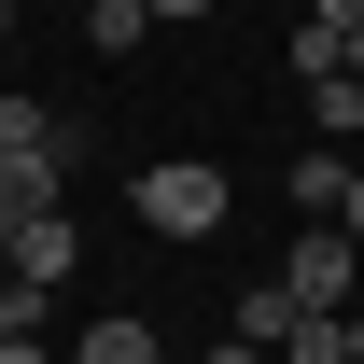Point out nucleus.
Wrapping results in <instances>:
<instances>
[{
    "instance_id": "f257e3e1",
    "label": "nucleus",
    "mask_w": 364,
    "mask_h": 364,
    "mask_svg": "<svg viewBox=\"0 0 364 364\" xmlns=\"http://www.w3.org/2000/svg\"><path fill=\"white\" fill-rule=\"evenodd\" d=\"M140 225H154V238H210V225H225V168H210V154L140 168Z\"/></svg>"
},
{
    "instance_id": "f03ea898",
    "label": "nucleus",
    "mask_w": 364,
    "mask_h": 364,
    "mask_svg": "<svg viewBox=\"0 0 364 364\" xmlns=\"http://www.w3.org/2000/svg\"><path fill=\"white\" fill-rule=\"evenodd\" d=\"M350 280H364L350 225H294V252H280V294H294V309H350Z\"/></svg>"
},
{
    "instance_id": "7ed1b4c3",
    "label": "nucleus",
    "mask_w": 364,
    "mask_h": 364,
    "mask_svg": "<svg viewBox=\"0 0 364 364\" xmlns=\"http://www.w3.org/2000/svg\"><path fill=\"white\" fill-rule=\"evenodd\" d=\"M0 154H43V168H85V112H56V98H14V85H0Z\"/></svg>"
},
{
    "instance_id": "20e7f679",
    "label": "nucleus",
    "mask_w": 364,
    "mask_h": 364,
    "mask_svg": "<svg viewBox=\"0 0 364 364\" xmlns=\"http://www.w3.org/2000/svg\"><path fill=\"white\" fill-rule=\"evenodd\" d=\"M0 267L28 280V294H56V280L85 267V238H70V210H43V225H14V238H0Z\"/></svg>"
},
{
    "instance_id": "39448f33",
    "label": "nucleus",
    "mask_w": 364,
    "mask_h": 364,
    "mask_svg": "<svg viewBox=\"0 0 364 364\" xmlns=\"http://www.w3.org/2000/svg\"><path fill=\"white\" fill-rule=\"evenodd\" d=\"M350 140H322V154H294V225H336V210H350Z\"/></svg>"
},
{
    "instance_id": "423d86ee",
    "label": "nucleus",
    "mask_w": 364,
    "mask_h": 364,
    "mask_svg": "<svg viewBox=\"0 0 364 364\" xmlns=\"http://www.w3.org/2000/svg\"><path fill=\"white\" fill-rule=\"evenodd\" d=\"M70 364H168V350H154V322H140V309H112V322L70 336Z\"/></svg>"
},
{
    "instance_id": "0eeeda50",
    "label": "nucleus",
    "mask_w": 364,
    "mask_h": 364,
    "mask_svg": "<svg viewBox=\"0 0 364 364\" xmlns=\"http://www.w3.org/2000/svg\"><path fill=\"white\" fill-rule=\"evenodd\" d=\"M280 364H350V309H294V336H280Z\"/></svg>"
},
{
    "instance_id": "6e6552de",
    "label": "nucleus",
    "mask_w": 364,
    "mask_h": 364,
    "mask_svg": "<svg viewBox=\"0 0 364 364\" xmlns=\"http://www.w3.org/2000/svg\"><path fill=\"white\" fill-rule=\"evenodd\" d=\"M70 14H85V43H98V56H127L140 28H154V14H140V0H70Z\"/></svg>"
},
{
    "instance_id": "1a4fd4ad",
    "label": "nucleus",
    "mask_w": 364,
    "mask_h": 364,
    "mask_svg": "<svg viewBox=\"0 0 364 364\" xmlns=\"http://www.w3.org/2000/svg\"><path fill=\"white\" fill-rule=\"evenodd\" d=\"M238 336H252V350H280V336H294V294H280V280H252V294H238Z\"/></svg>"
},
{
    "instance_id": "9d476101",
    "label": "nucleus",
    "mask_w": 364,
    "mask_h": 364,
    "mask_svg": "<svg viewBox=\"0 0 364 364\" xmlns=\"http://www.w3.org/2000/svg\"><path fill=\"white\" fill-rule=\"evenodd\" d=\"M309 112H322V140H364V85H350V70H322Z\"/></svg>"
},
{
    "instance_id": "9b49d317",
    "label": "nucleus",
    "mask_w": 364,
    "mask_h": 364,
    "mask_svg": "<svg viewBox=\"0 0 364 364\" xmlns=\"http://www.w3.org/2000/svg\"><path fill=\"white\" fill-rule=\"evenodd\" d=\"M14 336H43V294H28V280L0 267V350H14Z\"/></svg>"
},
{
    "instance_id": "f8f14e48",
    "label": "nucleus",
    "mask_w": 364,
    "mask_h": 364,
    "mask_svg": "<svg viewBox=\"0 0 364 364\" xmlns=\"http://www.w3.org/2000/svg\"><path fill=\"white\" fill-rule=\"evenodd\" d=\"M309 28H336V43H350V28H364V0H309Z\"/></svg>"
},
{
    "instance_id": "ddd939ff",
    "label": "nucleus",
    "mask_w": 364,
    "mask_h": 364,
    "mask_svg": "<svg viewBox=\"0 0 364 364\" xmlns=\"http://www.w3.org/2000/svg\"><path fill=\"white\" fill-rule=\"evenodd\" d=\"M196 364H280V350H252V336H225V350H196Z\"/></svg>"
},
{
    "instance_id": "4468645a",
    "label": "nucleus",
    "mask_w": 364,
    "mask_h": 364,
    "mask_svg": "<svg viewBox=\"0 0 364 364\" xmlns=\"http://www.w3.org/2000/svg\"><path fill=\"white\" fill-rule=\"evenodd\" d=\"M140 14H154V28H182V14H210V0H140Z\"/></svg>"
},
{
    "instance_id": "2eb2a0df",
    "label": "nucleus",
    "mask_w": 364,
    "mask_h": 364,
    "mask_svg": "<svg viewBox=\"0 0 364 364\" xmlns=\"http://www.w3.org/2000/svg\"><path fill=\"white\" fill-rule=\"evenodd\" d=\"M0 364H56V350H43V336H14V350H0Z\"/></svg>"
},
{
    "instance_id": "dca6fc26",
    "label": "nucleus",
    "mask_w": 364,
    "mask_h": 364,
    "mask_svg": "<svg viewBox=\"0 0 364 364\" xmlns=\"http://www.w3.org/2000/svg\"><path fill=\"white\" fill-rule=\"evenodd\" d=\"M336 225H350V238H364V168H350V210H336Z\"/></svg>"
},
{
    "instance_id": "f3484780",
    "label": "nucleus",
    "mask_w": 364,
    "mask_h": 364,
    "mask_svg": "<svg viewBox=\"0 0 364 364\" xmlns=\"http://www.w3.org/2000/svg\"><path fill=\"white\" fill-rule=\"evenodd\" d=\"M0 56H14V0H0Z\"/></svg>"
},
{
    "instance_id": "a211bd4d",
    "label": "nucleus",
    "mask_w": 364,
    "mask_h": 364,
    "mask_svg": "<svg viewBox=\"0 0 364 364\" xmlns=\"http://www.w3.org/2000/svg\"><path fill=\"white\" fill-rule=\"evenodd\" d=\"M350 85H364V28H350Z\"/></svg>"
},
{
    "instance_id": "6ab92c4d",
    "label": "nucleus",
    "mask_w": 364,
    "mask_h": 364,
    "mask_svg": "<svg viewBox=\"0 0 364 364\" xmlns=\"http://www.w3.org/2000/svg\"><path fill=\"white\" fill-rule=\"evenodd\" d=\"M350 364H364V309H350Z\"/></svg>"
},
{
    "instance_id": "aec40b11",
    "label": "nucleus",
    "mask_w": 364,
    "mask_h": 364,
    "mask_svg": "<svg viewBox=\"0 0 364 364\" xmlns=\"http://www.w3.org/2000/svg\"><path fill=\"white\" fill-rule=\"evenodd\" d=\"M350 154H364V140H350Z\"/></svg>"
}]
</instances>
